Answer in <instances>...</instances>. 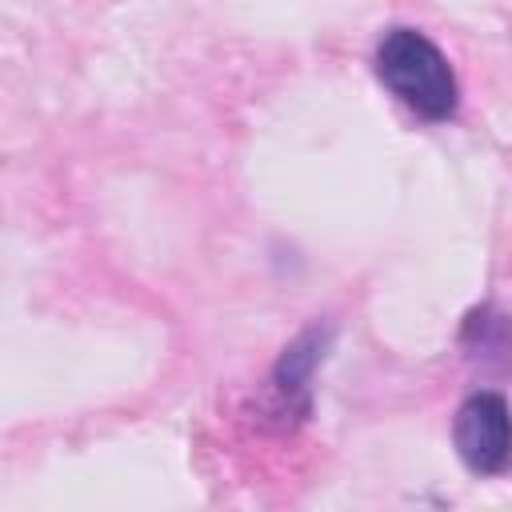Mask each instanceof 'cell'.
Wrapping results in <instances>:
<instances>
[{"instance_id": "obj_1", "label": "cell", "mask_w": 512, "mask_h": 512, "mask_svg": "<svg viewBox=\"0 0 512 512\" xmlns=\"http://www.w3.org/2000/svg\"><path fill=\"white\" fill-rule=\"evenodd\" d=\"M376 76L420 116L444 120L456 112L460 88L444 52L416 28H392L376 48Z\"/></svg>"}, {"instance_id": "obj_2", "label": "cell", "mask_w": 512, "mask_h": 512, "mask_svg": "<svg viewBox=\"0 0 512 512\" xmlns=\"http://www.w3.org/2000/svg\"><path fill=\"white\" fill-rule=\"evenodd\" d=\"M456 452L472 472H504L512 464V412L504 396L476 392L456 412Z\"/></svg>"}]
</instances>
